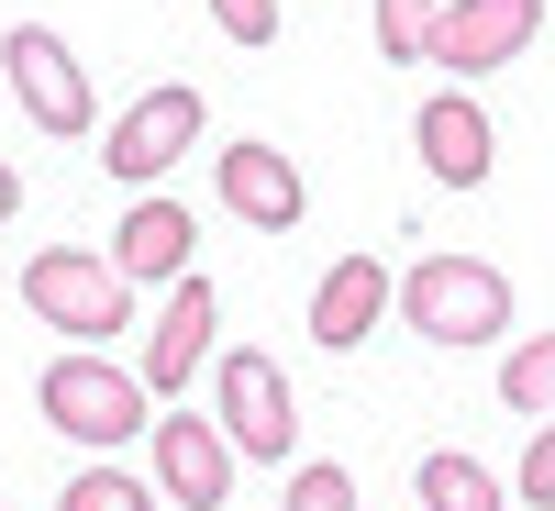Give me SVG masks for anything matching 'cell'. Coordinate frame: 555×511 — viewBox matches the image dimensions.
<instances>
[{"label": "cell", "instance_id": "obj_1", "mask_svg": "<svg viewBox=\"0 0 555 511\" xmlns=\"http://www.w3.org/2000/svg\"><path fill=\"white\" fill-rule=\"evenodd\" d=\"M34 400H44V423H56L67 445H89V456H112V445H133V434H145V423H167V411H156V389L112 367V345H67V356L34 379Z\"/></svg>", "mask_w": 555, "mask_h": 511}, {"label": "cell", "instance_id": "obj_2", "mask_svg": "<svg viewBox=\"0 0 555 511\" xmlns=\"http://www.w3.org/2000/svg\"><path fill=\"white\" fill-rule=\"evenodd\" d=\"M400 322L423 345H500L512 334V278H500L489 256H411L400 267Z\"/></svg>", "mask_w": 555, "mask_h": 511}, {"label": "cell", "instance_id": "obj_3", "mask_svg": "<svg viewBox=\"0 0 555 511\" xmlns=\"http://www.w3.org/2000/svg\"><path fill=\"white\" fill-rule=\"evenodd\" d=\"M23 311L34 322H56L67 345H112L122 322H133V278L112 256H89V245H44L23 267Z\"/></svg>", "mask_w": 555, "mask_h": 511}, {"label": "cell", "instance_id": "obj_4", "mask_svg": "<svg viewBox=\"0 0 555 511\" xmlns=\"http://www.w3.org/2000/svg\"><path fill=\"white\" fill-rule=\"evenodd\" d=\"M211 400H222L211 423L234 434V456H256V468H289V456H300V389L278 379V356L234 345V356L211 367Z\"/></svg>", "mask_w": 555, "mask_h": 511}, {"label": "cell", "instance_id": "obj_5", "mask_svg": "<svg viewBox=\"0 0 555 511\" xmlns=\"http://www.w3.org/2000/svg\"><path fill=\"white\" fill-rule=\"evenodd\" d=\"M211 112H201V89L190 78H167V89H145V101H133L112 133H101V167L122 178V190H156V178L190 156V133H201Z\"/></svg>", "mask_w": 555, "mask_h": 511}, {"label": "cell", "instance_id": "obj_6", "mask_svg": "<svg viewBox=\"0 0 555 511\" xmlns=\"http://www.w3.org/2000/svg\"><path fill=\"white\" fill-rule=\"evenodd\" d=\"M533 34H544V0H444V23H434L423 56L444 78H489V67H512Z\"/></svg>", "mask_w": 555, "mask_h": 511}, {"label": "cell", "instance_id": "obj_7", "mask_svg": "<svg viewBox=\"0 0 555 511\" xmlns=\"http://www.w3.org/2000/svg\"><path fill=\"white\" fill-rule=\"evenodd\" d=\"M0 44H12V101L34 112V133H89V78L67 56V34L56 23H12Z\"/></svg>", "mask_w": 555, "mask_h": 511}, {"label": "cell", "instance_id": "obj_8", "mask_svg": "<svg viewBox=\"0 0 555 511\" xmlns=\"http://www.w3.org/2000/svg\"><path fill=\"white\" fill-rule=\"evenodd\" d=\"M201 367H222V301H211V278L190 267V278L167 290V311H156V345H145V389H156V400H178V389L201 379Z\"/></svg>", "mask_w": 555, "mask_h": 511}, {"label": "cell", "instance_id": "obj_9", "mask_svg": "<svg viewBox=\"0 0 555 511\" xmlns=\"http://www.w3.org/2000/svg\"><path fill=\"white\" fill-rule=\"evenodd\" d=\"M156 489L190 500V511H222L234 500V434H222L211 411H167L156 423Z\"/></svg>", "mask_w": 555, "mask_h": 511}, {"label": "cell", "instance_id": "obj_10", "mask_svg": "<svg viewBox=\"0 0 555 511\" xmlns=\"http://www.w3.org/2000/svg\"><path fill=\"white\" fill-rule=\"evenodd\" d=\"M389 311H400V278H389L378 256H334V267H322V290H311V345L356 356Z\"/></svg>", "mask_w": 555, "mask_h": 511}, {"label": "cell", "instance_id": "obj_11", "mask_svg": "<svg viewBox=\"0 0 555 511\" xmlns=\"http://www.w3.org/2000/svg\"><path fill=\"white\" fill-rule=\"evenodd\" d=\"M211 190H222V212H234V222H256V234H300V212H311L300 167L278 156V145H222Z\"/></svg>", "mask_w": 555, "mask_h": 511}, {"label": "cell", "instance_id": "obj_12", "mask_svg": "<svg viewBox=\"0 0 555 511\" xmlns=\"http://www.w3.org/2000/svg\"><path fill=\"white\" fill-rule=\"evenodd\" d=\"M112 267L133 278V290H145V278H190V267H201V222L178 212V201H156V190H145V201L112 222Z\"/></svg>", "mask_w": 555, "mask_h": 511}, {"label": "cell", "instance_id": "obj_13", "mask_svg": "<svg viewBox=\"0 0 555 511\" xmlns=\"http://www.w3.org/2000/svg\"><path fill=\"white\" fill-rule=\"evenodd\" d=\"M411 145H423V167L444 178V190H478L489 178V112L467 101V89H434V101L411 112Z\"/></svg>", "mask_w": 555, "mask_h": 511}, {"label": "cell", "instance_id": "obj_14", "mask_svg": "<svg viewBox=\"0 0 555 511\" xmlns=\"http://www.w3.org/2000/svg\"><path fill=\"white\" fill-rule=\"evenodd\" d=\"M411 500H423V511H512V489H500L467 445H434L423 468H411Z\"/></svg>", "mask_w": 555, "mask_h": 511}, {"label": "cell", "instance_id": "obj_15", "mask_svg": "<svg viewBox=\"0 0 555 511\" xmlns=\"http://www.w3.org/2000/svg\"><path fill=\"white\" fill-rule=\"evenodd\" d=\"M500 411H522V423H555V334H533V345L500 356Z\"/></svg>", "mask_w": 555, "mask_h": 511}, {"label": "cell", "instance_id": "obj_16", "mask_svg": "<svg viewBox=\"0 0 555 511\" xmlns=\"http://www.w3.org/2000/svg\"><path fill=\"white\" fill-rule=\"evenodd\" d=\"M56 511H156V489H145V478H122L112 456H89V468L56 489Z\"/></svg>", "mask_w": 555, "mask_h": 511}, {"label": "cell", "instance_id": "obj_17", "mask_svg": "<svg viewBox=\"0 0 555 511\" xmlns=\"http://www.w3.org/2000/svg\"><path fill=\"white\" fill-rule=\"evenodd\" d=\"M444 23V0H378V56H423Z\"/></svg>", "mask_w": 555, "mask_h": 511}, {"label": "cell", "instance_id": "obj_18", "mask_svg": "<svg viewBox=\"0 0 555 511\" xmlns=\"http://www.w3.org/2000/svg\"><path fill=\"white\" fill-rule=\"evenodd\" d=\"M289 511H356V478L334 456H311V468H289Z\"/></svg>", "mask_w": 555, "mask_h": 511}, {"label": "cell", "instance_id": "obj_19", "mask_svg": "<svg viewBox=\"0 0 555 511\" xmlns=\"http://www.w3.org/2000/svg\"><path fill=\"white\" fill-rule=\"evenodd\" d=\"M512 500L555 511V423H533V445H522V478H512Z\"/></svg>", "mask_w": 555, "mask_h": 511}, {"label": "cell", "instance_id": "obj_20", "mask_svg": "<svg viewBox=\"0 0 555 511\" xmlns=\"http://www.w3.org/2000/svg\"><path fill=\"white\" fill-rule=\"evenodd\" d=\"M211 23L234 44H278V0H211Z\"/></svg>", "mask_w": 555, "mask_h": 511}, {"label": "cell", "instance_id": "obj_21", "mask_svg": "<svg viewBox=\"0 0 555 511\" xmlns=\"http://www.w3.org/2000/svg\"><path fill=\"white\" fill-rule=\"evenodd\" d=\"M12 212H23V178H12V167H0V222H12Z\"/></svg>", "mask_w": 555, "mask_h": 511}]
</instances>
